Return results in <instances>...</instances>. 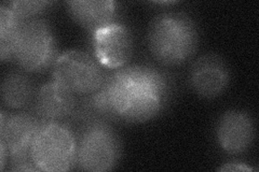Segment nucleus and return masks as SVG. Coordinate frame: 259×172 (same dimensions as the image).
Listing matches in <instances>:
<instances>
[{
    "instance_id": "obj_1",
    "label": "nucleus",
    "mask_w": 259,
    "mask_h": 172,
    "mask_svg": "<svg viewBox=\"0 0 259 172\" xmlns=\"http://www.w3.org/2000/svg\"><path fill=\"white\" fill-rule=\"evenodd\" d=\"M199 31L188 14L166 12L152 20L148 45L155 59L168 66L185 63L196 52Z\"/></svg>"
},
{
    "instance_id": "obj_2",
    "label": "nucleus",
    "mask_w": 259,
    "mask_h": 172,
    "mask_svg": "<svg viewBox=\"0 0 259 172\" xmlns=\"http://www.w3.org/2000/svg\"><path fill=\"white\" fill-rule=\"evenodd\" d=\"M56 41L49 24L41 19L23 21L13 43V60L25 71L46 70L56 61Z\"/></svg>"
},
{
    "instance_id": "obj_3",
    "label": "nucleus",
    "mask_w": 259,
    "mask_h": 172,
    "mask_svg": "<svg viewBox=\"0 0 259 172\" xmlns=\"http://www.w3.org/2000/svg\"><path fill=\"white\" fill-rule=\"evenodd\" d=\"M30 154L39 171H68L77 163L76 138L68 127L46 123L32 142Z\"/></svg>"
},
{
    "instance_id": "obj_4",
    "label": "nucleus",
    "mask_w": 259,
    "mask_h": 172,
    "mask_svg": "<svg viewBox=\"0 0 259 172\" xmlns=\"http://www.w3.org/2000/svg\"><path fill=\"white\" fill-rule=\"evenodd\" d=\"M121 157V143L106 122H89L77 145V163L80 169L105 172L115 168Z\"/></svg>"
},
{
    "instance_id": "obj_5",
    "label": "nucleus",
    "mask_w": 259,
    "mask_h": 172,
    "mask_svg": "<svg viewBox=\"0 0 259 172\" xmlns=\"http://www.w3.org/2000/svg\"><path fill=\"white\" fill-rule=\"evenodd\" d=\"M93 56L80 50L60 55L53 64V79L72 94L88 96L104 84L106 76Z\"/></svg>"
},
{
    "instance_id": "obj_6",
    "label": "nucleus",
    "mask_w": 259,
    "mask_h": 172,
    "mask_svg": "<svg viewBox=\"0 0 259 172\" xmlns=\"http://www.w3.org/2000/svg\"><path fill=\"white\" fill-rule=\"evenodd\" d=\"M46 123L38 117L27 113L6 117L5 111L0 114V143L8 151L11 161L31 158V145Z\"/></svg>"
},
{
    "instance_id": "obj_7",
    "label": "nucleus",
    "mask_w": 259,
    "mask_h": 172,
    "mask_svg": "<svg viewBox=\"0 0 259 172\" xmlns=\"http://www.w3.org/2000/svg\"><path fill=\"white\" fill-rule=\"evenodd\" d=\"M93 50L96 60L107 69L122 68L133 53V38L128 28L112 23L93 34Z\"/></svg>"
},
{
    "instance_id": "obj_8",
    "label": "nucleus",
    "mask_w": 259,
    "mask_h": 172,
    "mask_svg": "<svg viewBox=\"0 0 259 172\" xmlns=\"http://www.w3.org/2000/svg\"><path fill=\"white\" fill-rule=\"evenodd\" d=\"M230 71L224 59L209 53L192 64L190 84L194 92L205 99L220 97L229 85Z\"/></svg>"
},
{
    "instance_id": "obj_9",
    "label": "nucleus",
    "mask_w": 259,
    "mask_h": 172,
    "mask_svg": "<svg viewBox=\"0 0 259 172\" xmlns=\"http://www.w3.org/2000/svg\"><path fill=\"white\" fill-rule=\"evenodd\" d=\"M217 138L226 152L239 154L246 151L255 138V124L252 117L240 110L224 113L217 125Z\"/></svg>"
},
{
    "instance_id": "obj_10",
    "label": "nucleus",
    "mask_w": 259,
    "mask_h": 172,
    "mask_svg": "<svg viewBox=\"0 0 259 172\" xmlns=\"http://www.w3.org/2000/svg\"><path fill=\"white\" fill-rule=\"evenodd\" d=\"M37 117L46 123H58L70 117L77 109L75 94L51 81L40 87L36 97Z\"/></svg>"
},
{
    "instance_id": "obj_11",
    "label": "nucleus",
    "mask_w": 259,
    "mask_h": 172,
    "mask_svg": "<svg viewBox=\"0 0 259 172\" xmlns=\"http://www.w3.org/2000/svg\"><path fill=\"white\" fill-rule=\"evenodd\" d=\"M66 9L78 25L93 34L109 24L116 23L117 4L110 0H75L65 3Z\"/></svg>"
},
{
    "instance_id": "obj_12",
    "label": "nucleus",
    "mask_w": 259,
    "mask_h": 172,
    "mask_svg": "<svg viewBox=\"0 0 259 172\" xmlns=\"http://www.w3.org/2000/svg\"><path fill=\"white\" fill-rule=\"evenodd\" d=\"M34 95L31 80L21 71L7 73L2 82L3 102L11 109H22L27 105Z\"/></svg>"
},
{
    "instance_id": "obj_13",
    "label": "nucleus",
    "mask_w": 259,
    "mask_h": 172,
    "mask_svg": "<svg viewBox=\"0 0 259 172\" xmlns=\"http://www.w3.org/2000/svg\"><path fill=\"white\" fill-rule=\"evenodd\" d=\"M164 101L165 99L157 94L137 88L128 106L122 114V121L128 123L148 122L158 116Z\"/></svg>"
},
{
    "instance_id": "obj_14",
    "label": "nucleus",
    "mask_w": 259,
    "mask_h": 172,
    "mask_svg": "<svg viewBox=\"0 0 259 172\" xmlns=\"http://www.w3.org/2000/svg\"><path fill=\"white\" fill-rule=\"evenodd\" d=\"M121 69L137 88L157 94L166 99L169 85L167 79L161 71L144 65H133Z\"/></svg>"
},
{
    "instance_id": "obj_15",
    "label": "nucleus",
    "mask_w": 259,
    "mask_h": 172,
    "mask_svg": "<svg viewBox=\"0 0 259 172\" xmlns=\"http://www.w3.org/2000/svg\"><path fill=\"white\" fill-rule=\"evenodd\" d=\"M21 21L4 3L0 6V57L3 62L13 60V43Z\"/></svg>"
},
{
    "instance_id": "obj_16",
    "label": "nucleus",
    "mask_w": 259,
    "mask_h": 172,
    "mask_svg": "<svg viewBox=\"0 0 259 172\" xmlns=\"http://www.w3.org/2000/svg\"><path fill=\"white\" fill-rule=\"evenodd\" d=\"M4 4L9 8L21 21L36 19V16L38 14L44 12L48 8V6L51 5L50 2H28V0Z\"/></svg>"
},
{
    "instance_id": "obj_17",
    "label": "nucleus",
    "mask_w": 259,
    "mask_h": 172,
    "mask_svg": "<svg viewBox=\"0 0 259 172\" xmlns=\"http://www.w3.org/2000/svg\"><path fill=\"white\" fill-rule=\"evenodd\" d=\"M221 171H250L253 170L252 167L246 166V163L239 161H230L227 162L223 167L220 168Z\"/></svg>"
}]
</instances>
